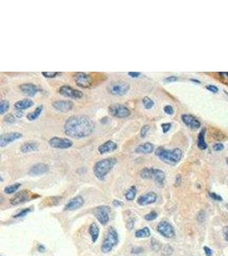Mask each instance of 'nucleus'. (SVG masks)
Wrapping results in <instances>:
<instances>
[{"label":"nucleus","mask_w":228,"mask_h":256,"mask_svg":"<svg viewBox=\"0 0 228 256\" xmlns=\"http://www.w3.org/2000/svg\"><path fill=\"white\" fill-rule=\"evenodd\" d=\"M95 129L92 119L86 115L70 116L64 123V132L74 138H82L90 136Z\"/></svg>","instance_id":"f257e3e1"},{"label":"nucleus","mask_w":228,"mask_h":256,"mask_svg":"<svg viewBox=\"0 0 228 256\" xmlns=\"http://www.w3.org/2000/svg\"><path fill=\"white\" fill-rule=\"evenodd\" d=\"M156 155L163 162L169 165H176L182 159L183 151L179 148H175L173 150H167L164 147L160 146L156 150Z\"/></svg>","instance_id":"f03ea898"},{"label":"nucleus","mask_w":228,"mask_h":256,"mask_svg":"<svg viewBox=\"0 0 228 256\" xmlns=\"http://www.w3.org/2000/svg\"><path fill=\"white\" fill-rule=\"evenodd\" d=\"M116 163V160L114 158H108L104 160H98L95 163L93 167V172L95 176L100 179L104 180L107 174L112 170V168Z\"/></svg>","instance_id":"7ed1b4c3"},{"label":"nucleus","mask_w":228,"mask_h":256,"mask_svg":"<svg viewBox=\"0 0 228 256\" xmlns=\"http://www.w3.org/2000/svg\"><path fill=\"white\" fill-rule=\"evenodd\" d=\"M118 241L119 239H118V233L114 227H110L101 247L102 252L104 254L110 252L111 250L117 245Z\"/></svg>","instance_id":"20e7f679"},{"label":"nucleus","mask_w":228,"mask_h":256,"mask_svg":"<svg viewBox=\"0 0 228 256\" xmlns=\"http://www.w3.org/2000/svg\"><path fill=\"white\" fill-rule=\"evenodd\" d=\"M107 90L112 95L123 96L130 90V85L125 81H114L108 86Z\"/></svg>","instance_id":"39448f33"},{"label":"nucleus","mask_w":228,"mask_h":256,"mask_svg":"<svg viewBox=\"0 0 228 256\" xmlns=\"http://www.w3.org/2000/svg\"><path fill=\"white\" fill-rule=\"evenodd\" d=\"M109 113L110 115L116 118H127L131 115V110L121 103H114L109 107Z\"/></svg>","instance_id":"423d86ee"},{"label":"nucleus","mask_w":228,"mask_h":256,"mask_svg":"<svg viewBox=\"0 0 228 256\" xmlns=\"http://www.w3.org/2000/svg\"><path fill=\"white\" fill-rule=\"evenodd\" d=\"M94 215L97 218V220L100 222L101 225H107L110 220V209L107 206H100L97 207L93 210Z\"/></svg>","instance_id":"0eeeda50"},{"label":"nucleus","mask_w":228,"mask_h":256,"mask_svg":"<svg viewBox=\"0 0 228 256\" xmlns=\"http://www.w3.org/2000/svg\"><path fill=\"white\" fill-rule=\"evenodd\" d=\"M58 92L60 95L69 97V98L74 99H80L83 97V93L79 90L74 89L71 86L68 85H64L61 86L58 90Z\"/></svg>","instance_id":"6e6552de"},{"label":"nucleus","mask_w":228,"mask_h":256,"mask_svg":"<svg viewBox=\"0 0 228 256\" xmlns=\"http://www.w3.org/2000/svg\"><path fill=\"white\" fill-rule=\"evenodd\" d=\"M49 144L50 146L55 149H60V150H66L72 147L73 142L69 138H64V137H54L49 140Z\"/></svg>","instance_id":"1a4fd4ad"},{"label":"nucleus","mask_w":228,"mask_h":256,"mask_svg":"<svg viewBox=\"0 0 228 256\" xmlns=\"http://www.w3.org/2000/svg\"><path fill=\"white\" fill-rule=\"evenodd\" d=\"M157 231L167 238H173L175 236V231L173 226L168 221H161L156 227Z\"/></svg>","instance_id":"9d476101"},{"label":"nucleus","mask_w":228,"mask_h":256,"mask_svg":"<svg viewBox=\"0 0 228 256\" xmlns=\"http://www.w3.org/2000/svg\"><path fill=\"white\" fill-rule=\"evenodd\" d=\"M74 82L78 86L82 87V88H88L91 85H92L93 79L92 78V76L82 72L77 73L74 75Z\"/></svg>","instance_id":"9b49d317"},{"label":"nucleus","mask_w":228,"mask_h":256,"mask_svg":"<svg viewBox=\"0 0 228 256\" xmlns=\"http://www.w3.org/2000/svg\"><path fill=\"white\" fill-rule=\"evenodd\" d=\"M22 137V134L18 132H8L5 134H3L0 137V146L2 148H4L7 146L9 143L14 142L16 140L19 139Z\"/></svg>","instance_id":"f8f14e48"},{"label":"nucleus","mask_w":228,"mask_h":256,"mask_svg":"<svg viewBox=\"0 0 228 256\" xmlns=\"http://www.w3.org/2000/svg\"><path fill=\"white\" fill-rule=\"evenodd\" d=\"M32 199V194L30 191H22L21 192H18L17 194L15 195L14 197H12L10 200L11 205H20L21 203H24L26 201H29Z\"/></svg>","instance_id":"ddd939ff"},{"label":"nucleus","mask_w":228,"mask_h":256,"mask_svg":"<svg viewBox=\"0 0 228 256\" xmlns=\"http://www.w3.org/2000/svg\"><path fill=\"white\" fill-rule=\"evenodd\" d=\"M53 108L60 112L66 113L70 111L74 107V103L69 100H59L52 102Z\"/></svg>","instance_id":"4468645a"},{"label":"nucleus","mask_w":228,"mask_h":256,"mask_svg":"<svg viewBox=\"0 0 228 256\" xmlns=\"http://www.w3.org/2000/svg\"><path fill=\"white\" fill-rule=\"evenodd\" d=\"M84 204V199L82 196L80 195H77L75 197H74L71 199L70 201L66 204L64 207V210L65 211H74L76 209H79L81 208Z\"/></svg>","instance_id":"2eb2a0df"},{"label":"nucleus","mask_w":228,"mask_h":256,"mask_svg":"<svg viewBox=\"0 0 228 256\" xmlns=\"http://www.w3.org/2000/svg\"><path fill=\"white\" fill-rule=\"evenodd\" d=\"M181 119H182L184 124L189 126L190 128L198 129L201 126V122L199 121V119L191 115H182Z\"/></svg>","instance_id":"dca6fc26"},{"label":"nucleus","mask_w":228,"mask_h":256,"mask_svg":"<svg viewBox=\"0 0 228 256\" xmlns=\"http://www.w3.org/2000/svg\"><path fill=\"white\" fill-rule=\"evenodd\" d=\"M157 199V195L155 192H148L146 194L140 195L138 198V204L140 206H145V205L152 204V203H155Z\"/></svg>","instance_id":"f3484780"},{"label":"nucleus","mask_w":228,"mask_h":256,"mask_svg":"<svg viewBox=\"0 0 228 256\" xmlns=\"http://www.w3.org/2000/svg\"><path fill=\"white\" fill-rule=\"evenodd\" d=\"M19 88L21 91V92H23L24 94L29 96V97H34L39 91L38 85H34V84H31V83L22 84V85L19 86Z\"/></svg>","instance_id":"a211bd4d"},{"label":"nucleus","mask_w":228,"mask_h":256,"mask_svg":"<svg viewBox=\"0 0 228 256\" xmlns=\"http://www.w3.org/2000/svg\"><path fill=\"white\" fill-rule=\"evenodd\" d=\"M49 171V167L47 165L44 163H37L34 165L30 168V170L28 172V173L31 176H38L42 174L46 173Z\"/></svg>","instance_id":"6ab92c4d"},{"label":"nucleus","mask_w":228,"mask_h":256,"mask_svg":"<svg viewBox=\"0 0 228 256\" xmlns=\"http://www.w3.org/2000/svg\"><path fill=\"white\" fill-rule=\"evenodd\" d=\"M117 143H115L111 140H109L107 142H105L103 144H101L100 146L98 147V152L100 154H106L114 151V150L117 149Z\"/></svg>","instance_id":"aec40b11"},{"label":"nucleus","mask_w":228,"mask_h":256,"mask_svg":"<svg viewBox=\"0 0 228 256\" xmlns=\"http://www.w3.org/2000/svg\"><path fill=\"white\" fill-rule=\"evenodd\" d=\"M155 150V146L153 143H142L140 145H138L136 149H135V152L138 154H147L152 153Z\"/></svg>","instance_id":"412c9836"},{"label":"nucleus","mask_w":228,"mask_h":256,"mask_svg":"<svg viewBox=\"0 0 228 256\" xmlns=\"http://www.w3.org/2000/svg\"><path fill=\"white\" fill-rule=\"evenodd\" d=\"M34 105V102L31 99L25 98L22 100H20L15 103V108L17 109V110H23V109H27L31 108L32 106Z\"/></svg>","instance_id":"4be33fe9"},{"label":"nucleus","mask_w":228,"mask_h":256,"mask_svg":"<svg viewBox=\"0 0 228 256\" xmlns=\"http://www.w3.org/2000/svg\"><path fill=\"white\" fill-rule=\"evenodd\" d=\"M38 150V144L36 142H27L21 146V151L22 153H29Z\"/></svg>","instance_id":"5701e85b"},{"label":"nucleus","mask_w":228,"mask_h":256,"mask_svg":"<svg viewBox=\"0 0 228 256\" xmlns=\"http://www.w3.org/2000/svg\"><path fill=\"white\" fill-rule=\"evenodd\" d=\"M99 227L96 223H92L91 224L90 227H89V234H90L91 237H92V242H97V238L99 236Z\"/></svg>","instance_id":"b1692460"},{"label":"nucleus","mask_w":228,"mask_h":256,"mask_svg":"<svg viewBox=\"0 0 228 256\" xmlns=\"http://www.w3.org/2000/svg\"><path fill=\"white\" fill-rule=\"evenodd\" d=\"M205 132H206V129H203L200 132V133L198 134L197 137V146L200 150H206L208 148L207 143L205 142Z\"/></svg>","instance_id":"393cba45"},{"label":"nucleus","mask_w":228,"mask_h":256,"mask_svg":"<svg viewBox=\"0 0 228 256\" xmlns=\"http://www.w3.org/2000/svg\"><path fill=\"white\" fill-rule=\"evenodd\" d=\"M153 177L159 184H164V181L166 178V175L163 171L160 169H153Z\"/></svg>","instance_id":"a878e982"},{"label":"nucleus","mask_w":228,"mask_h":256,"mask_svg":"<svg viewBox=\"0 0 228 256\" xmlns=\"http://www.w3.org/2000/svg\"><path fill=\"white\" fill-rule=\"evenodd\" d=\"M43 109H44L43 105H38V107L35 109L34 111L29 113L28 115H27V118H28V120L33 121V120H35L36 119H38V117H39V115H41L42 111H43Z\"/></svg>","instance_id":"bb28decb"},{"label":"nucleus","mask_w":228,"mask_h":256,"mask_svg":"<svg viewBox=\"0 0 228 256\" xmlns=\"http://www.w3.org/2000/svg\"><path fill=\"white\" fill-rule=\"evenodd\" d=\"M135 236L138 238H147V237L150 236V231L148 227H144V228L137 231L135 233Z\"/></svg>","instance_id":"cd10ccee"},{"label":"nucleus","mask_w":228,"mask_h":256,"mask_svg":"<svg viewBox=\"0 0 228 256\" xmlns=\"http://www.w3.org/2000/svg\"><path fill=\"white\" fill-rule=\"evenodd\" d=\"M153 169L150 167H145L140 171V177L144 179H150L153 177Z\"/></svg>","instance_id":"c85d7f7f"},{"label":"nucleus","mask_w":228,"mask_h":256,"mask_svg":"<svg viewBox=\"0 0 228 256\" xmlns=\"http://www.w3.org/2000/svg\"><path fill=\"white\" fill-rule=\"evenodd\" d=\"M136 195H137V188L136 186H132L129 190H128L126 194H125V197L127 201H133L136 197Z\"/></svg>","instance_id":"c756f323"},{"label":"nucleus","mask_w":228,"mask_h":256,"mask_svg":"<svg viewBox=\"0 0 228 256\" xmlns=\"http://www.w3.org/2000/svg\"><path fill=\"white\" fill-rule=\"evenodd\" d=\"M20 187H21V184H19V183L11 184V185H9V186H6V187L4 188V192L6 194H14V193H16L19 190Z\"/></svg>","instance_id":"7c9ffc66"},{"label":"nucleus","mask_w":228,"mask_h":256,"mask_svg":"<svg viewBox=\"0 0 228 256\" xmlns=\"http://www.w3.org/2000/svg\"><path fill=\"white\" fill-rule=\"evenodd\" d=\"M142 102H143V105L146 109H152L154 105H155V102L152 100L150 97H149L147 96H145L142 99Z\"/></svg>","instance_id":"2f4dec72"},{"label":"nucleus","mask_w":228,"mask_h":256,"mask_svg":"<svg viewBox=\"0 0 228 256\" xmlns=\"http://www.w3.org/2000/svg\"><path fill=\"white\" fill-rule=\"evenodd\" d=\"M10 109V102L7 100H1L0 102V114L1 115H4L5 113L7 112Z\"/></svg>","instance_id":"473e14b6"},{"label":"nucleus","mask_w":228,"mask_h":256,"mask_svg":"<svg viewBox=\"0 0 228 256\" xmlns=\"http://www.w3.org/2000/svg\"><path fill=\"white\" fill-rule=\"evenodd\" d=\"M157 213H156V212H150V213H147V214L145 215V219H146V220H148V221H152V220H155L156 218H157Z\"/></svg>","instance_id":"72a5a7b5"},{"label":"nucleus","mask_w":228,"mask_h":256,"mask_svg":"<svg viewBox=\"0 0 228 256\" xmlns=\"http://www.w3.org/2000/svg\"><path fill=\"white\" fill-rule=\"evenodd\" d=\"M42 74H43V76L45 77V78L52 79L55 78L56 76H57V75H58V73H57V72H43Z\"/></svg>","instance_id":"f704fd0d"},{"label":"nucleus","mask_w":228,"mask_h":256,"mask_svg":"<svg viewBox=\"0 0 228 256\" xmlns=\"http://www.w3.org/2000/svg\"><path fill=\"white\" fill-rule=\"evenodd\" d=\"M31 211H32L31 208H26V209H24V210H22V211L20 212L19 213L15 215L14 218H20V217H23V216L27 215L28 213H30Z\"/></svg>","instance_id":"c9c22d12"},{"label":"nucleus","mask_w":228,"mask_h":256,"mask_svg":"<svg viewBox=\"0 0 228 256\" xmlns=\"http://www.w3.org/2000/svg\"><path fill=\"white\" fill-rule=\"evenodd\" d=\"M4 121L7 123H14L16 122V118H15V116L13 115H11V114H10V115H7L4 117Z\"/></svg>","instance_id":"e433bc0d"},{"label":"nucleus","mask_w":228,"mask_h":256,"mask_svg":"<svg viewBox=\"0 0 228 256\" xmlns=\"http://www.w3.org/2000/svg\"><path fill=\"white\" fill-rule=\"evenodd\" d=\"M149 130H150V126L148 125H145V126L142 127L141 131H140V136H141V137H145L147 135V132H149Z\"/></svg>","instance_id":"4c0bfd02"},{"label":"nucleus","mask_w":228,"mask_h":256,"mask_svg":"<svg viewBox=\"0 0 228 256\" xmlns=\"http://www.w3.org/2000/svg\"><path fill=\"white\" fill-rule=\"evenodd\" d=\"M163 109H164V112L166 113L167 115H172L174 113L173 108L171 105H166Z\"/></svg>","instance_id":"58836bf2"},{"label":"nucleus","mask_w":228,"mask_h":256,"mask_svg":"<svg viewBox=\"0 0 228 256\" xmlns=\"http://www.w3.org/2000/svg\"><path fill=\"white\" fill-rule=\"evenodd\" d=\"M208 195H209V196H210L213 200H214V201H222V197H221V195H219L218 194H216V193H214V192H209Z\"/></svg>","instance_id":"ea45409f"},{"label":"nucleus","mask_w":228,"mask_h":256,"mask_svg":"<svg viewBox=\"0 0 228 256\" xmlns=\"http://www.w3.org/2000/svg\"><path fill=\"white\" fill-rule=\"evenodd\" d=\"M224 144H222V143H215V144L213 145V150H214V151H221V150H224Z\"/></svg>","instance_id":"a19ab883"},{"label":"nucleus","mask_w":228,"mask_h":256,"mask_svg":"<svg viewBox=\"0 0 228 256\" xmlns=\"http://www.w3.org/2000/svg\"><path fill=\"white\" fill-rule=\"evenodd\" d=\"M172 126V124L171 123H163L162 125V128H163V133H167L171 128Z\"/></svg>","instance_id":"79ce46f5"},{"label":"nucleus","mask_w":228,"mask_h":256,"mask_svg":"<svg viewBox=\"0 0 228 256\" xmlns=\"http://www.w3.org/2000/svg\"><path fill=\"white\" fill-rule=\"evenodd\" d=\"M206 88H207V90L210 91L211 92H214V93H216V92H218V91H219L218 87H216L215 85H207V86H206Z\"/></svg>","instance_id":"37998d69"},{"label":"nucleus","mask_w":228,"mask_h":256,"mask_svg":"<svg viewBox=\"0 0 228 256\" xmlns=\"http://www.w3.org/2000/svg\"><path fill=\"white\" fill-rule=\"evenodd\" d=\"M203 250H204V253H205V254H206L207 256H212V254H213V251H212V249H211L210 248L207 247V246H204Z\"/></svg>","instance_id":"c03bdc74"},{"label":"nucleus","mask_w":228,"mask_h":256,"mask_svg":"<svg viewBox=\"0 0 228 256\" xmlns=\"http://www.w3.org/2000/svg\"><path fill=\"white\" fill-rule=\"evenodd\" d=\"M133 225H134V218H130L127 223V227L128 230H132L133 228Z\"/></svg>","instance_id":"a18cd8bd"},{"label":"nucleus","mask_w":228,"mask_h":256,"mask_svg":"<svg viewBox=\"0 0 228 256\" xmlns=\"http://www.w3.org/2000/svg\"><path fill=\"white\" fill-rule=\"evenodd\" d=\"M223 236H224L225 240L228 242V225L227 226H225L223 228Z\"/></svg>","instance_id":"49530a36"},{"label":"nucleus","mask_w":228,"mask_h":256,"mask_svg":"<svg viewBox=\"0 0 228 256\" xmlns=\"http://www.w3.org/2000/svg\"><path fill=\"white\" fill-rule=\"evenodd\" d=\"M128 75L132 77V78H138V77H139L141 75V74L139 72H129Z\"/></svg>","instance_id":"de8ad7c7"},{"label":"nucleus","mask_w":228,"mask_h":256,"mask_svg":"<svg viewBox=\"0 0 228 256\" xmlns=\"http://www.w3.org/2000/svg\"><path fill=\"white\" fill-rule=\"evenodd\" d=\"M178 80V77L176 76H170V77H168L165 79L166 82H173V81H177Z\"/></svg>","instance_id":"09e8293b"},{"label":"nucleus","mask_w":228,"mask_h":256,"mask_svg":"<svg viewBox=\"0 0 228 256\" xmlns=\"http://www.w3.org/2000/svg\"><path fill=\"white\" fill-rule=\"evenodd\" d=\"M201 218H203V221L205 220V213H204L203 211H201L200 213H199V215H198V217H197V219H198V221L201 222Z\"/></svg>","instance_id":"8fccbe9b"},{"label":"nucleus","mask_w":228,"mask_h":256,"mask_svg":"<svg viewBox=\"0 0 228 256\" xmlns=\"http://www.w3.org/2000/svg\"><path fill=\"white\" fill-rule=\"evenodd\" d=\"M113 204H114V207H120V206H122V205H123V203H122V202H121V201H120L114 200V201H113Z\"/></svg>","instance_id":"3c124183"},{"label":"nucleus","mask_w":228,"mask_h":256,"mask_svg":"<svg viewBox=\"0 0 228 256\" xmlns=\"http://www.w3.org/2000/svg\"><path fill=\"white\" fill-rule=\"evenodd\" d=\"M38 252H42V253L45 252V248L43 245H39L38 248Z\"/></svg>","instance_id":"603ef678"},{"label":"nucleus","mask_w":228,"mask_h":256,"mask_svg":"<svg viewBox=\"0 0 228 256\" xmlns=\"http://www.w3.org/2000/svg\"><path fill=\"white\" fill-rule=\"evenodd\" d=\"M226 163H227V165H228V157L226 158Z\"/></svg>","instance_id":"864d4df0"}]
</instances>
